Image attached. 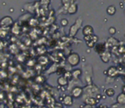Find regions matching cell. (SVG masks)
<instances>
[{
    "mask_svg": "<svg viewBox=\"0 0 125 108\" xmlns=\"http://www.w3.org/2000/svg\"><path fill=\"white\" fill-rule=\"evenodd\" d=\"M83 24V19L81 17H79L76 20L75 23L73 24L69 28V33H68V36L71 37H73L74 36L77 34L78 31L80 29L81 26Z\"/></svg>",
    "mask_w": 125,
    "mask_h": 108,
    "instance_id": "cell-1",
    "label": "cell"
},
{
    "mask_svg": "<svg viewBox=\"0 0 125 108\" xmlns=\"http://www.w3.org/2000/svg\"><path fill=\"white\" fill-rule=\"evenodd\" d=\"M67 62L68 64L72 66V67H75L79 64L80 63V56L77 53H72L68 56Z\"/></svg>",
    "mask_w": 125,
    "mask_h": 108,
    "instance_id": "cell-2",
    "label": "cell"
},
{
    "mask_svg": "<svg viewBox=\"0 0 125 108\" xmlns=\"http://www.w3.org/2000/svg\"><path fill=\"white\" fill-rule=\"evenodd\" d=\"M84 40H85L88 47L93 48V47H95L96 43L98 42V37L94 34L89 35V36H84Z\"/></svg>",
    "mask_w": 125,
    "mask_h": 108,
    "instance_id": "cell-3",
    "label": "cell"
},
{
    "mask_svg": "<svg viewBox=\"0 0 125 108\" xmlns=\"http://www.w3.org/2000/svg\"><path fill=\"white\" fill-rule=\"evenodd\" d=\"M0 25H1L2 28L4 27H10L11 26L13 25V19L10 16H5V17L2 18L1 21H0Z\"/></svg>",
    "mask_w": 125,
    "mask_h": 108,
    "instance_id": "cell-4",
    "label": "cell"
},
{
    "mask_svg": "<svg viewBox=\"0 0 125 108\" xmlns=\"http://www.w3.org/2000/svg\"><path fill=\"white\" fill-rule=\"evenodd\" d=\"M83 91H84V90L83 87H74V88L72 90L73 97H74V98H76V99L80 98V97H82L83 96Z\"/></svg>",
    "mask_w": 125,
    "mask_h": 108,
    "instance_id": "cell-5",
    "label": "cell"
},
{
    "mask_svg": "<svg viewBox=\"0 0 125 108\" xmlns=\"http://www.w3.org/2000/svg\"><path fill=\"white\" fill-rule=\"evenodd\" d=\"M83 98H84V102L87 105H96L98 102V99H96L94 97H91L90 95H83Z\"/></svg>",
    "mask_w": 125,
    "mask_h": 108,
    "instance_id": "cell-6",
    "label": "cell"
},
{
    "mask_svg": "<svg viewBox=\"0 0 125 108\" xmlns=\"http://www.w3.org/2000/svg\"><path fill=\"white\" fill-rule=\"evenodd\" d=\"M83 35V36H89L94 34V27L91 25H86L82 29Z\"/></svg>",
    "mask_w": 125,
    "mask_h": 108,
    "instance_id": "cell-7",
    "label": "cell"
},
{
    "mask_svg": "<svg viewBox=\"0 0 125 108\" xmlns=\"http://www.w3.org/2000/svg\"><path fill=\"white\" fill-rule=\"evenodd\" d=\"M100 57H101V60L104 63H109V61H110L111 54L108 51H105L102 54H100Z\"/></svg>",
    "mask_w": 125,
    "mask_h": 108,
    "instance_id": "cell-8",
    "label": "cell"
},
{
    "mask_svg": "<svg viewBox=\"0 0 125 108\" xmlns=\"http://www.w3.org/2000/svg\"><path fill=\"white\" fill-rule=\"evenodd\" d=\"M78 11V4L76 3H70L68 8V12L69 14H74Z\"/></svg>",
    "mask_w": 125,
    "mask_h": 108,
    "instance_id": "cell-9",
    "label": "cell"
},
{
    "mask_svg": "<svg viewBox=\"0 0 125 108\" xmlns=\"http://www.w3.org/2000/svg\"><path fill=\"white\" fill-rule=\"evenodd\" d=\"M94 49H95V52L97 53H98L100 55V54H102L104 52L106 51V47L105 45L104 44V43H98V44L95 45V47H94Z\"/></svg>",
    "mask_w": 125,
    "mask_h": 108,
    "instance_id": "cell-10",
    "label": "cell"
},
{
    "mask_svg": "<svg viewBox=\"0 0 125 108\" xmlns=\"http://www.w3.org/2000/svg\"><path fill=\"white\" fill-rule=\"evenodd\" d=\"M73 103V96H66L62 100V104H64L67 107H70Z\"/></svg>",
    "mask_w": 125,
    "mask_h": 108,
    "instance_id": "cell-11",
    "label": "cell"
},
{
    "mask_svg": "<svg viewBox=\"0 0 125 108\" xmlns=\"http://www.w3.org/2000/svg\"><path fill=\"white\" fill-rule=\"evenodd\" d=\"M58 84L59 86H62V87H64V86H67L68 83V77H65V76H62L60 77L58 79Z\"/></svg>",
    "mask_w": 125,
    "mask_h": 108,
    "instance_id": "cell-12",
    "label": "cell"
},
{
    "mask_svg": "<svg viewBox=\"0 0 125 108\" xmlns=\"http://www.w3.org/2000/svg\"><path fill=\"white\" fill-rule=\"evenodd\" d=\"M117 103L119 105H125V92H122L118 94L117 97Z\"/></svg>",
    "mask_w": 125,
    "mask_h": 108,
    "instance_id": "cell-13",
    "label": "cell"
},
{
    "mask_svg": "<svg viewBox=\"0 0 125 108\" xmlns=\"http://www.w3.org/2000/svg\"><path fill=\"white\" fill-rule=\"evenodd\" d=\"M116 11H117L116 7L114 5H110L107 8V13L110 16H114L116 13Z\"/></svg>",
    "mask_w": 125,
    "mask_h": 108,
    "instance_id": "cell-14",
    "label": "cell"
},
{
    "mask_svg": "<svg viewBox=\"0 0 125 108\" xmlns=\"http://www.w3.org/2000/svg\"><path fill=\"white\" fill-rule=\"evenodd\" d=\"M107 72H108V75L110 76V77H115L117 73H118V71H117V68L115 67H110L108 69Z\"/></svg>",
    "mask_w": 125,
    "mask_h": 108,
    "instance_id": "cell-15",
    "label": "cell"
},
{
    "mask_svg": "<svg viewBox=\"0 0 125 108\" xmlns=\"http://www.w3.org/2000/svg\"><path fill=\"white\" fill-rule=\"evenodd\" d=\"M105 94L107 97H114V95H115V90H114V88H112V87H109V88L106 89L105 91Z\"/></svg>",
    "mask_w": 125,
    "mask_h": 108,
    "instance_id": "cell-16",
    "label": "cell"
},
{
    "mask_svg": "<svg viewBox=\"0 0 125 108\" xmlns=\"http://www.w3.org/2000/svg\"><path fill=\"white\" fill-rule=\"evenodd\" d=\"M82 75V71L80 69H76V70H74L73 72V73H72V76L74 77V78H77L78 79L80 77V76Z\"/></svg>",
    "mask_w": 125,
    "mask_h": 108,
    "instance_id": "cell-17",
    "label": "cell"
},
{
    "mask_svg": "<svg viewBox=\"0 0 125 108\" xmlns=\"http://www.w3.org/2000/svg\"><path fill=\"white\" fill-rule=\"evenodd\" d=\"M108 42H111V45L112 46H115V45L118 44V40H116L114 37H109L108 40Z\"/></svg>",
    "mask_w": 125,
    "mask_h": 108,
    "instance_id": "cell-18",
    "label": "cell"
},
{
    "mask_svg": "<svg viewBox=\"0 0 125 108\" xmlns=\"http://www.w3.org/2000/svg\"><path fill=\"white\" fill-rule=\"evenodd\" d=\"M108 32H109V33L111 35H114L117 32V29L114 27H110L109 29H108Z\"/></svg>",
    "mask_w": 125,
    "mask_h": 108,
    "instance_id": "cell-19",
    "label": "cell"
},
{
    "mask_svg": "<svg viewBox=\"0 0 125 108\" xmlns=\"http://www.w3.org/2000/svg\"><path fill=\"white\" fill-rule=\"evenodd\" d=\"M74 3V0H62V3L64 5H67V4L69 5L70 3Z\"/></svg>",
    "mask_w": 125,
    "mask_h": 108,
    "instance_id": "cell-20",
    "label": "cell"
},
{
    "mask_svg": "<svg viewBox=\"0 0 125 108\" xmlns=\"http://www.w3.org/2000/svg\"><path fill=\"white\" fill-rule=\"evenodd\" d=\"M68 24V21L67 19L63 18V19L61 20V25L62 26H67Z\"/></svg>",
    "mask_w": 125,
    "mask_h": 108,
    "instance_id": "cell-21",
    "label": "cell"
},
{
    "mask_svg": "<svg viewBox=\"0 0 125 108\" xmlns=\"http://www.w3.org/2000/svg\"><path fill=\"white\" fill-rule=\"evenodd\" d=\"M122 90H123V92H125V86H124V87H123Z\"/></svg>",
    "mask_w": 125,
    "mask_h": 108,
    "instance_id": "cell-22",
    "label": "cell"
}]
</instances>
